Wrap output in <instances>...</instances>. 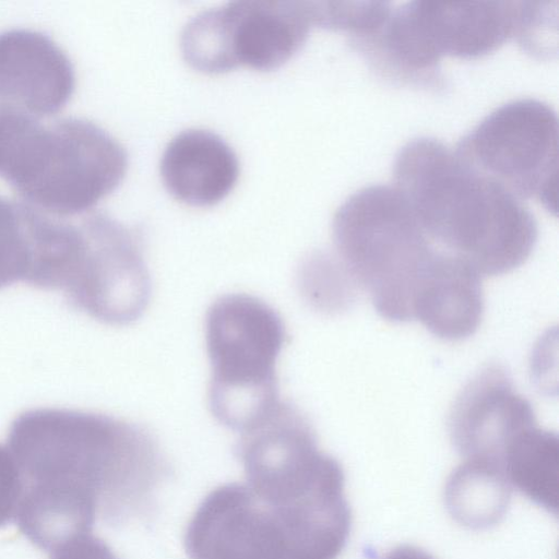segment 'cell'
<instances>
[{"label": "cell", "instance_id": "obj_1", "mask_svg": "<svg viewBox=\"0 0 559 559\" xmlns=\"http://www.w3.org/2000/svg\"><path fill=\"white\" fill-rule=\"evenodd\" d=\"M8 449L24 485L84 490L95 498L98 513L109 524L150 514L170 475L150 432L104 414L26 411L10 427Z\"/></svg>", "mask_w": 559, "mask_h": 559}, {"label": "cell", "instance_id": "obj_2", "mask_svg": "<svg viewBox=\"0 0 559 559\" xmlns=\"http://www.w3.org/2000/svg\"><path fill=\"white\" fill-rule=\"evenodd\" d=\"M392 183L436 246L480 276L516 269L534 248L537 224L524 200L441 140L406 142Z\"/></svg>", "mask_w": 559, "mask_h": 559}, {"label": "cell", "instance_id": "obj_3", "mask_svg": "<svg viewBox=\"0 0 559 559\" xmlns=\"http://www.w3.org/2000/svg\"><path fill=\"white\" fill-rule=\"evenodd\" d=\"M349 530L344 489L293 498L229 483L202 500L183 544L189 559H336Z\"/></svg>", "mask_w": 559, "mask_h": 559}, {"label": "cell", "instance_id": "obj_4", "mask_svg": "<svg viewBox=\"0 0 559 559\" xmlns=\"http://www.w3.org/2000/svg\"><path fill=\"white\" fill-rule=\"evenodd\" d=\"M127 166L124 147L93 122L0 112V177L44 213H85L119 185Z\"/></svg>", "mask_w": 559, "mask_h": 559}, {"label": "cell", "instance_id": "obj_5", "mask_svg": "<svg viewBox=\"0 0 559 559\" xmlns=\"http://www.w3.org/2000/svg\"><path fill=\"white\" fill-rule=\"evenodd\" d=\"M332 240L334 257L383 318L413 320L416 295L441 251L393 183L350 193L334 212Z\"/></svg>", "mask_w": 559, "mask_h": 559}, {"label": "cell", "instance_id": "obj_6", "mask_svg": "<svg viewBox=\"0 0 559 559\" xmlns=\"http://www.w3.org/2000/svg\"><path fill=\"white\" fill-rule=\"evenodd\" d=\"M284 342L281 317L261 299L228 294L211 305L209 405L221 424L240 432L281 401L275 366Z\"/></svg>", "mask_w": 559, "mask_h": 559}, {"label": "cell", "instance_id": "obj_7", "mask_svg": "<svg viewBox=\"0 0 559 559\" xmlns=\"http://www.w3.org/2000/svg\"><path fill=\"white\" fill-rule=\"evenodd\" d=\"M316 25L312 1L237 0L206 9L182 28L180 49L194 69L267 70L290 58Z\"/></svg>", "mask_w": 559, "mask_h": 559}, {"label": "cell", "instance_id": "obj_8", "mask_svg": "<svg viewBox=\"0 0 559 559\" xmlns=\"http://www.w3.org/2000/svg\"><path fill=\"white\" fill-rule=\"evenodd\" d=\"M455 150L522 198L558 209V118L546 102L509 100L475 124Z\"/></svg>", "mask_w": 559, "mask_h": 559}, {"label": "cell", "instance_id": "obj_9", "mask_svg": "<svg viewBox=\"0 0 559 559\" xmlns=\"http://www.w3.org/2000/svg\"><path fill=\"white\" fill-rule=\"evenodd\" d=\"M549 1L415 0L404 3L423 60L439 69L443 56L486 55L510 38L532 51L546 36Z\"/></svg>", "mask_w": 559, "mask_h": 559}, {"label": "cell", "instance_id": "obj_10", "mask_svg": "<svg viewBox=\"0 0 559 559\" xmlns=\"http://www.w3.org/2000/svg\"><path fill=\"white\" fill-rule=\"evenodd\" d=\"M86 230L84 251L63 292L71 305L104 323H131L151 296L141 235L104 214L86 215Z\"/></svg>", "mask_w": 559, "mask_h": 559}, {"label": "cell", "instance_id": "obj_11", "mask_svg": "<svg viewBox=\"0 0 559 559\" xmlns=\"http://www.w3.org/2000/svg\"><path fill=\"white\" fill-rule=\"evenodd\" d=\"M74 86L70 59L49 37L31 29L0 33V112L51 116L68 103Z\"/></svg>", "mask_w": 559, "mask_h": 559}, {"label": "cell", "instance_id": "obj_12", "mask_svg": "<svg viewBox=\"0 0 559 559\" xmlns=\"http://www.w3.org/2000/svg\"><path fill=\"white\" fill-rule=\"evenodd\" d=\"M535 424L531 404L497 366L484 368L466 384L449 421L452 440L464 459L484 461L499 469L506 447Z\"/></svg>", "mask_w": 559, "mask_h": 559}, {"label": "cell", "instance_id": "obj_13", "mask_svg": "<svg viewBox=\"0 0 559 559\" xmlns=\"http://www.w3.org/2000/svg\"><path fill=\"white\" fill-rule=\"evenodd\" d=\"M159 169L165 187L177 200L206 206L224 199L234 188L239 162L219 135L206 129L189 128L169 140Z\"/></svg>", "mask_w": 559, "mask_h": 559}, {"label": "cell", "instance_id": "obj_14", "mask_svg": "<svg viewBox=\"0 0 559 559\" xmlns=\"http://www.w3.org/2000/svg\"><path fill=\"white\" fill-rule=\"evenodd\" d=\"M480 277L468 263L441 251L417 293L413 320L443 340L468 337L483 318Z\"/></svg>", "mask_w": 559, "mask_h": 559}, {"label": "cell", "instance_id": "obj_15", "mask_svg": "<svg viewBox=\"0 0 559 559\" xmlns=\"http://www.w3.org/2000/svg\"><path fill=\"white\" fill-rule=\"evenodd\" d=\"M97 514V502L90 493L46 485H24L16 511L20 531L47 551L91 532Z\"/></svg>", "mask_w": 559, "mask_h": 559}, {"label": "cell", "instance_id": "obj_16", "mask_svg": "<svg viewBox=\"0 0 559 559\" xmlns=\"http://www.w3.org/2000/svg\"><path fill=\"white\" fill-rule=\"evenodd\" d=\"M501 471L532 501L558 510L559 442L555 433L535 424L515 436L504 449Z\"/></svg>", "mask_w": 559, "mask_h": 559}, {"label": "cell", "instance_id": "obj_17", "mask_svg": "<svg viewBox=\"0 0 559 559\" xmlns=\"http://www.w3.org/2000/svg\"><path fill=\"white\" fill-rule=\"evenodd\" d=\"M445 500L451 514L469 527H486L503 515L509 483L495 465L464 459L449 478Z\"/></svg>", "mask_w": 559, "mask_h": 559}, {"label": "cell", "instance_id": "obj_18", "mask_svg": "<svg viewBox=\"0 0 559 559\" xmlns=\"http://www.w3.org/2000/svg\"><path fill=\"white\" fill-rule=\"evenodd\" d=\"M34 209L0 197V288L27 282L32 263Z\"/></svg>", "mask_w": 559, "mask_h": 559}, {"label": "cell", "instance_id": "obj_19", "mask_svg": "<svg viewBox=\"0 0 559 559\" xmlns=\"http://www.w3.org/2000/svg\"><path fill=\"white\" fill-rule=\"evenodd\" d=\"M300 292L312 306L325 311L345 308L356 285L334 255L313 253L299 273Z\"/></svg>", "mask_w": 559, "mask_h": 559}, {"label": "cell", "instance_id": "obj_20", "mask_svg": "<svg viewBox=\"0 0 559 559\" xmlns=\"http://www.w3.org/2000/svg\"><path fill=\"white\" fill-rule=\"evenodd\" d=\"M23 491L24 480L19 465L9 449L0 445V527L16 515Z\"/></svg>", "mask_w": 559, "mask_h": 559}, {"label": "cell", "instance_id": "obj_21", "mask_svg": "<svg viewBox=\"0 0 559 559\" xmlns=\"http://www.w3.org/2000/svg\"><path fill=\"white\" fill-rule=\"evenodd\" d=\"M49 552V559H119L102 538L91 532L78 535Z\"/></svg>", "mask_w": 559, "mask_h": 559}, {"label": "cell", "instance_id": "obj_22", "mask_svg": "<svg viewBox=\"0 0 559 559\" xmlns=\"http://www.w3.org/2000/svg\"><path fill=\"white\" fill-rule=\"evenodd\" d=\"M383 559H435L428 552L414 546H399L390 550Z\"/></svg>", "mask_w": 559, "mask_h": 559}]
</instances>
